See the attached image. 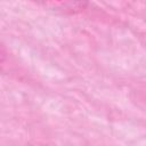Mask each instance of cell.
Listing matches in <instances>:
<instances>
[{"instance_id":"1","label":"cell","mask_w":146,"mask_h":146,"mask_svg":"<svg viewBox=\"0 0 146 146\" xmlns=\"http://www.w3.org/2000/svg\"><path fill=\"white\" fill-rule=\"evenodd\" d=\"M7 57V51L5 49V47L0 43V63H2Z\"/></svg>"}]
</instances>
